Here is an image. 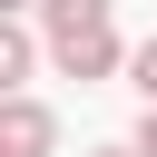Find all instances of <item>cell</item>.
<instances>
[{"mask_svg":"<svg viewBox=\"0 0 157 157\" xmlns=\"http://www.w3.org/2000/svg\"><path fill=\"white\" fill-rule=\"evenodd\" d=\"M137 157H157V98H147V118H137Z\"/></svg>","mask_w":157,"mask_h":157,"instance_id":"6","label":"cell"},{"mask_svg":"<svg viewBox=\"0 0 157 157\" xmlns=\"http://www.w3.org/2000/svg\"><path fill=\"white\" fill-rule=\"evenodd\" d=\"M29 59H39V39H29V29H20V20H10V29H0V78H10V88H20V78H29Z\"/></svg>","mask_w":157,"mask_h":157,"instance_id":"4","label":"cell"},{"mask_svg":"<svg viewBox=\"0 0 157 157\" xmlns=\"http://www.w3.org/2000/svg\"><path fill=\"white\" fill-rule=\"evenodd\" d=\"M0 10H10V20H20V10H39V0H0Z\"/></svg>","mask_w":157,"mask_h":157,"instance_id":"7","label":"cell"},{"mask_svg":"<svg viewBox=\"0 0 157 157\" xmlns=\"http://www.w3.org/2000/svg\"><path fill=\"white\" fill-rule=\"evenodd\" d=\"M128 78H137V98H157V39H137V49H128Z\"/></svg>","mask_w":157,"mask_h":157,"instance_id":"5","label":"cell"},{"mask_svg":"<svg viewBox=\"0 0 157 157\" xmlns=\"http://www.w3.org/2000/svg\"><path fill=\"white\" fill-rule=\"evenodd\" d=\"M49 10V39H69V29H98L108 20V0H39Z\"/></svg>","mask_w":157,"mask_h":157,"instance_id":"3","label":"cell"},{"mask_svg":"<svg viewBox=\"0 0 157 157\" xmlns=\"http://www.w3.org/2000/svg\"><path fill=\"white\" fill-rule=\"evenodd\" d=\"M49 49H59V69H69V78H108V69L128 59L108 20H98V29H69V39H49Z\"/></svg>","mask_w":157,"mask_h":157,"instance_id":"2","label":"cell"},{"mask_svg":"<svg viewBox=\"0 0 157 157\" xmlns=\"http://www.w3.org/2000/svg\"><path fill=\"white\" fill-rule=\"evenodd\" d=\"M98 157H137V137H128V147H98Z\"/></svg>","mask_w":157,"mask_h":157,"instance_id":"8","label":"cell"},{"mask_svg":"<svg viewBox=\"0 0 157 157\" xmlns=\"http://www.w3.org/2000/svg\"><path fill=\"white\" fill-rule=\"evenodd\" d=\"M49 147H59V118L10 88V98H0V157H49Z\"/></svg>","mask_w":157,"mask_h":157,"instance_id":"1","label":"cell"}]
</instances>
